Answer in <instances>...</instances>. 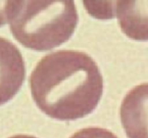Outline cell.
I'll return each mask as SVG.
<instances>
[{"mask_svg": "<svg viewBox=\"0 0 148 138\" xmlns=\"http://www.w3.org/2000/svg\"><path fill=\"white\" fill-rule=\"evenodd\" d=\"M1 103L3 104L20 89L25 77V67L21 52H18L13 44L4 38H1Z\"/></svg>", "mask_w": 148, "mask_h": 138, "instance_id": "5", "label": "cell"}, {"mask_svg": "<svg viewBox=\"0 0 148 138\" xmlns=\"http://www.w3.org/2000/svg\"><path fill=\"white\" fill-rule=\"evenodd\" d=\"M70 138H118V136L103 128L89 127L76 132Z\"/></svg>", "mask_w": 148, "mask_h": 138, "instance_id": "7", "label": "cell"}, {"mask_svg": "<svg viewBox=\"0 0 148 138\" xmlns=\"http://www.w3.org/2000/svg\"><path fill=\"white\" fill-rule=\"evenodd\" d=\"M120 116L128 138H148V83L140 84L127 93Z\"/></svg>", "mask_w": 148, "mask_h": 138, "instance_id": "3", "label": "cell"}, {"mask_svg": "<svg viewBox=\"0 0 148 138\" xmlns=\"http://www.w3.org/2000/svg\"><path fill=\"white\" fill-rule=\"evenodd\" d=\"M114 14L127 37L137 41H147L148 1H114Z\"/></svg>", "mask_w": 148, "mask_h": 138, "instance_id": "4", "label": "cell"}, {"mask_svg": "<svg viewBox=\"0 0 148 138\" xmlns=\"http://www.w3.org/2000/svg\"><path fill=\"white\" fill-rule=\"evenodd\" d=\"M8 138H37L35 136H31V135H24V134H20V135H14V136H11V137Z\"/></svg>", "mask_w": 148, "mask_h": 138, "instance_id": "8", "label": "cell"}, {"mask_svg": "<svg viewBox=\"0 0 148 138\" xmlns=\"http://www.w3.org/2000/svg\"><path fill=\"white\" fill-rule=\"evenodd\" d=\"M83 4L90 15L96 19H112L114 14V1H84Z\"/></svg>", "mask_w": 148, "mask_h": 138, "instance_id": "6", "label": "cell"}, {"mask_svg": "<svg viewBox=\"0 0 148 138\" xmlns=\"http://www.w3.org/2000/svg\"><path fill=\"white\" fill-rule=\"evenodd\" d=\"M33 100L48 117L74 121L91 114L103 92L101 72L90 55L59 50L40 59L30 77Z\"/></svg>", "mask_w": 148, "mask_h": 138, "instance_id": "1", "label": "cell"}, {"mask_svg": "<svg viewBox=\"0 0 148 138\" xmlns=\"http://www.w3.org/2000/svg\"><path fill=\"white\" fill-rule=\"evenodd\" d=\"M13 37L23 46L46 51L66 42L74 34L79 16L72 0L7 1L2 10Z\"/></svg>", "mask_w": 148, "mask_h": 138, "instance_id": "2", "label": "cell"}]
</instances>
